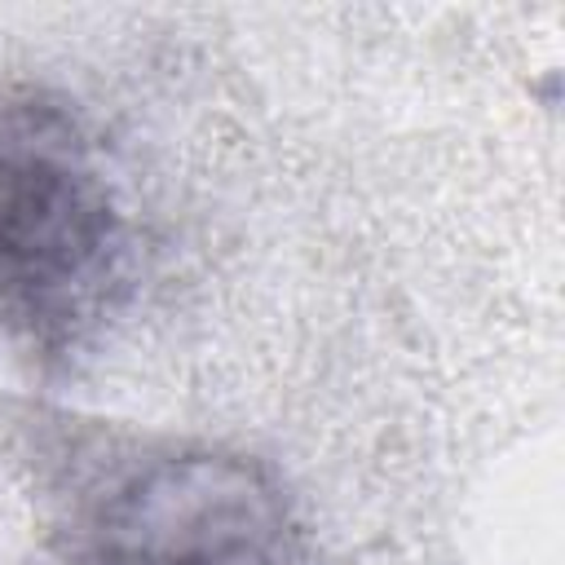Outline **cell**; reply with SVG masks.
<instances>
[{
  "label": "cell",
  "mask_w": 565,
  "mask_h": 565,
  "mask_svg": "<svg viewBox=\"0 0 565 565\" xmlns=\"http://www.w3.org/2000/svg\"><path fill=\"white\" fill-rule=\"evenodd\" d=\"M66 565H309L278 481L247 455L146 446L79 494Z\"/></svg>",
  "instance_id": "2"
},
{
  "label": "cell",
  "mask_w": 565,
  "mask_h": 565,
  "mask_svg": "<svg viewBox=\"0 0 565 565\" xmlns=\"http://www.w3.org/2000/svg\"><path fill=\"white\" fill-rule=\"evenodd\" d=\"M132 234L79 115L35 88L0 93V327L62 366L119 318Z\"/></svg>",
  "instance_id": "1"
}]
</instances>
